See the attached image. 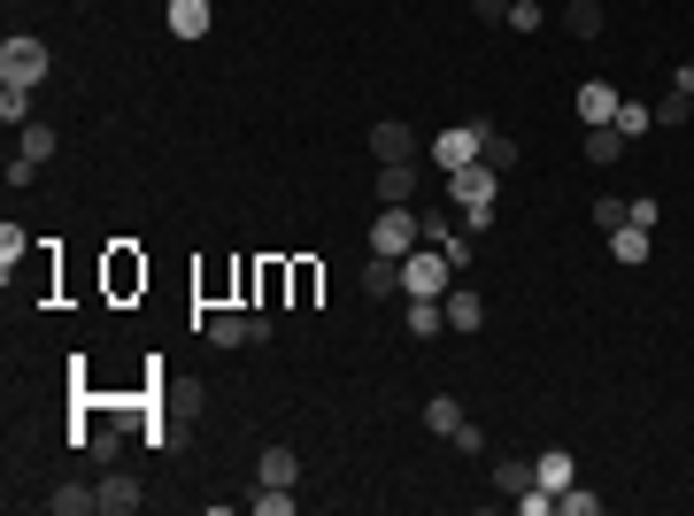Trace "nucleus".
<instances>
[{"label":"nucleus","instance_id":"obj_1","mask_svg":"<svg viewBox=\"0 0 694 516\" xmlns=\"http://www.w3.org/2000/svg\"><path fill=\"white\" fill-rule=\"evenodd\" d=\"M47 39H32V32H9L0 39V85H39L47 77Z\"/></svg>","mask_w":694,"mask_h":516},{"label":"nucleus","instance_id":"obj_2","mask_svg":"<svg viewBox=\"0 0 694 516\" xmlns=\"http://www.w3.org/2000/svg\"><path fill=\"white\" fill-rule=\"evenodd\" d=\"M401 293L448 301V254H441V247H409V254H401Z\"/></svg>","mask_w":694,"mask_h":516},{"label":"nucleus","instance_id":"obj_3","mask_svg":"<svg viewBox=\"0 0 694 516\" xmlns=\"http://www.w3.org/2000/svg\"><path fill=\"white\" fill-rule=\"evenodd\" d=\"M209 348H255V339H271V316H247V309H209Z\"/></svg>","mask_w":694,"mask_h":516},{"label":"nucleus","instance_id":"obj_4","mask_svg":"<svg viewBox=\"0 0 694 516\" xmlns=\"http://www.w3.org/2000/svg\"><path fill=\"white\" fill-rule=\"evenodd\" d=\"M417 239H424V216H417V209H379V224H371V254H394V263H401Z\"/></svg>","mask_w":694,"mask_h":516},{"label":"nucleus","instance_id":"obj_5","mask_svg":"<svg viewBox=\"0 0 694 516\" xmlns=\"http://www.w3.org/2000/svg\"><path fill=\"white\" fill-rule=\"evenodd\" d=\"M479 139H486V116L448 124L441 139H432V162H441V178H448V169H463V162H479Z\"/></svg>","mask_w":694,"mask_h":516},{"label":"nucleus","instance_id":"obj_6","mask_svg":"<svg viewBox=\"0 0 694 516\" xmlns=\"http://www.w3.org/2000/svg\"><path fill=\"white\" fill-rule=\"evenodd\" d=\"M494 186H501V169H494V162H463V169H448V193H456L463 209H494Z\"/></svg>","mask_w":694,"mask_h":516},{"label":"nucleus","instance_id":"obj_7","mask_svg":"<svg viewBox=\"0 0 694 516\" xmlns=\"http://www.w3.org/2000/svg\"><path fill=\"white\" fill-rule=\"evenodd\" d=\"M417 162H379V209H417Z\"/></svg>","mask_w":694,"mask_h":516},{"label":"nucleus","instance_id":"obj_8","mask_svg":"<svg viewBox=\"0 0 694 516\" xmlns=\"http://www.w3.org/2000/svg\"><path fill=\"white\" fill-rule=\"evenodd\" d=\"M94 493H101V508H109V516H139V508H147V493H139V478H132V470H109Z\"/></svg>","mask_w":694,"mask_h":516},{"label":"nucleus","instance_id":"obj_9","mask_svg":"<svg viewBox=\"0 0 694 516\" xmlns=\"http://www.w3.org/2000/svg\"><path fill=\"white\" fill-rule=\"evenodd\" d=\"M371 154H379V162H417V131L386 116V124H371Z\"/></svg>","mask_w":694,"mask_h":516},{"label":"nucleus","instance_id":"obj_10","mask_svg":"<svg viewBox=\"0 0 694 516\" xmlns=\"http://www.w3.org/2000/svg\"><path fill=\"white\" fill-rule=\"evenodd\" d=\"M401 316H409V331H417V339H432V331L448 324V301H432V293H401Z\"/></svg>","mask_w":694,"mask_h":516},{"label":"nucleus","instance_id":"obj_11","mask_svg":"<svg viewBox=\"0 0 694 516\" xmlns=\"http://www.w3.org/2000/svg\"><path fill=\"white\" fill-rule=\"evenodd\" d=\"M294 478H301L294 448H263V455H255V486H294Z\"/></svg>","mask_w":694,"mask_h":516},{"label":"nucleus","instance_id":"obj_12","mask_svg":"<svg viewBox=\"0 0 694 516\" xmlns=\"http://www.w3.org/2000/svg\"><path fill=\"white\" fill-rule=\"evenodd\" d=\"M463 424H471V416H463V401H456V393H432V401H424V432H441V440H456Z\"/></svg>","mask_w":694,"mask_h":516},{"label":"nucleus","instance_id":"obj_13","mask_svg":"<svg viewBox=\"0 0 694 516\" xmlns=\"http://www.w3.org/2000/svg\"><path fill=\"white\" fill-rule=\"evenodd\" d=\"M648 254H656V247H648V231H641V224H618V231H610V263H625V270H641V263H648Z\"/></svg>","mask_w":694,"mask_h":516},{"label":"nucleus","instance_id":"obj_14","mask_svg":"<svg viewBox=\"0 0 694 516\" xmlns=\"http://www.w3.org/2000/svg\"><path fill=\"white\" fill-rule=\"evenodd\" d=\"M533 486H541V470H533L525 455H501V463H494V493L517 501V493H533Z\"/></svg>","mask_w":694,"mask_h":516},{"label":"nucleus","instance_id":"obj_15","mask_svg":"<svg viewBox=\"0 0 694 516\" xmlns=\"http://www.w3.org/2000/svg\"><path fill=\"white\" fill-rule=\"evenodd\" d=\"M363 293L371 301H394L401 293V263H394V254H371V263H363Z\"/></svg>","mask_w":694,"mask_h":516},{"label":"nucleus","instance_id":"obj_16","mask_svg":"<svg viewBox=\"0 0 694 516\" xmlns=\"http://www.w3.org/2000/svg\"><path fill=\"white\" fill-rule=\"evenodd\" d=\"M571 109H579V124H610L618 116V93H610V85H579Z\"/></svg>","mask_w":694,"mask_h":516},{"label":"nucleus","instance_id":"obj_17","mask_svg":"<svg viewBox=\"0 0 694 516\" xmlns=\"http://www.w3.org/2000/svg\"><path fill=\"white\" fill-rule=\"evenodd\" d=\"M209 24H216L209 0H170V32H178V39H201Z\"/></svg>","mask_w":694,"mask_h":516},{"label":"nucleus","instance_id":"obj_18","mask_svg":"<svg viewBox=\"0 0 694 516\" xmlns=\"http://www.w3.org/2000/svg\"><path fill=\"white\" fill-rule=\"evenodd\" d=\"M618 154H625V131H618V124H586V162H594V169H610Z\"/></svg>","mask_w":694,"mask_h":516},{"label":"nucleus","instance_id":"obj_19","mask_svg":"<svg viewBox=\"0 0 694 516\" xmlns=\"http://www.w3.org/2000/svg\"><path fill=\"white\" fill-rule=\"evenodd\" d=\"M479 324H486V301H479L471 286H456V293H448V331H479Z\"/></svg>","mask_w":694,"mask_h":516},{"label":"nucleus","instance_id":"obj_20","mask_svg":"<svg viewBox=\"0 0 694 516\" xmlns=\"http://www.w3.org/2000/svg\"><path fill=\"white\" fill-rule=\"evenodd\" d=\"M54 147H62L54 124H24V131H16V154H24V162H54Z\"/></svg>","mask_w":694,"mask_h":516},{"label":"nucleus","instance_id":"obj_21","mask_svg":"<svg viewBox=\"0 0 694 516\" xmlns=\"http://www.w3.org/2000/svg\"><path fill=\"white\" fill-rule=\"evenodd\" d=\"M47 508H54V516H94V508H101V493H85V486H54V493H47Z\"/></svg>","mask_w":694,"mask_h":516},{"label":"nucleus","instance_id":"obj_22","mask_svg":"<svg viewBox=\"0 0 694 516\" xmlns=\"http://www.w3.org/2000/svg\"><path fill=\"white\" fill-rule=\"evenodd\" d=\"M247 508H255V516H294V486H255Z\"/></svg>","mask_w":694,"mask_h":516},{"label":"nucleus","instance_id":"obj_23","mask_svg":"<svg viewBox=\"0 0 694 516\" xmlns=\"http://www.w3.org/2000/svg\"><path fill=\"white\" fill-rule=\"evenodd\" d=\"M563 24H571V39H602V0H571Z\"/></svg>","mask_w":694,"mask_h":516},{"label":"nucleus","instance_id":"obj_24","mask_svg":"<svg viewBox=\"0 0 694 516\" xmlns=\"http://www.w3.org/2000/svg\"><path fill=\"white\" fill-rule=\"evenodd\" d=\"M0 124H32V85H0Z\"/></svg>","mask_w":694,"mask_h":516},{"label":"nucleus","instance_id":"obj_25","mask_svg":"<svg viewBox=\"0 0 694 516\" xmlns=\"http://www.w3.org/2000/svg\"><path fill=\"white\" fill-rule=\"evenodd\" d=\"M533 470H541V486H548V493H563V486H571V455H563V448L533 455Z\"/></svg>","mask_w":694,"mask_h":516},{"label":"nucleus","instance_id":"obj_26","mask_svg":"<svg viewBox=\"0 0 694 516\" xmlns=\"http://www.w3.org/2000/svg\"><path fill=\"white\" fill-rule=\"evenodd\" d=\"M618 224H633V201H618V193H602V201H594V231L610 239Z\"/></svg>","mask_w":694,"mask_h":516},{"label":"nucleus","instance_id":"obj_27","mask_svg":"<svg viewBox=\"0 0 694 516\" xmlns=\"http://www.w3.org/2000/svg\"><path fill=\"white\" fill-rule=\"evenodd\" d=\"M625 139H641V131H656V109H641V101H618V116H610Z\"/></svg>","mask_w":694,"mask_h":516},{"label":"nucleus","instance_id":"obj_28","mask_svg":"<svg viewBox=\"0 0 694 516\" xmlns=\"http://www.w3.org/2000/svg\"><path fill=\"white\" fill-rule=\"evenodd\" d=\"M479 162H494V169H509V162H517V139L486 124V139H479Z\"/></svg>","mask_w":694,"mask_h":516},{"label":"nucleus","instance_id":"obj_29","mask_svg":"<svg viewBox=\"0 0 694 516\" xmlns=\"http://www.w3.org/2000/svg\"><path fill=\"white\" fill-rule=\"evenodd\" d=\"M694 116V93H679V85H671V93L656 101V124H686Z\"/></svg>","mask_w":694,"mask_h":516},{"label":"nucleus","instance_id":"obj_30","mask_svg":"<svg viewBox=\"0 0 694 516\" xmlns=\"http://www.w3.org/2000/svg\"><path fill=\"white\" fill-rule=\"evenodd\" d=\"M556 508H563V516H602V493H579V486H563V493H556Z\"/></svg>","mask_w":694,"mask_h":516},{"label":"nucleus","instance_id":"obj_31","mask_svg":"<svg viewBox=\"0 0 694 516\" xmlns=\"http://www.w3.org/2000/svg\"><path fill=\"white\" fill-rule=\"evenodd\" d=\"M109 286H116V293H132V286H147V270L132 263V254H116V263H109Z\"/></svg>","mask_w":694,"mask_h":516},{"label":"nucleus","instance_id":"obj_32","mask_svg":"<svg viewBox=\"0 0 694 516\" xmlns=\"http://www.w3.org/2000/svg\"><path fill=\"white\" fill-rule=\"evenodd\" d=\"M509 32H541V0H509Z\"/></svg>","mask_w":694,"mask_h":516},{"label":"nucleus","instance_id":"obj_33","mask_svg":"<svg viewBox=\"0 0 694 516\" xmlns=\"http://www.w3.org/2000/svg\"><path fill=\"white\" fill-rule=\"evenodd\" d=\"M16 254H24V231L0 224V270H9V278H16Z\"/></svg>","mask_w":694,"mask_h":516},{"label":"nucleus","instance_id":"obj_34","mask_svg":"<svg viewBox=\"0 0 694 516\" xmlns=\"http://www.w3.org/2000/svg\"><path fill=\"white\" fill-rule=\"evenodd\" d=\"M85 448H94L101 463H116V432H109V424H94V432H85Z\"/></svg>","mask_w":694,"mask_h":516},{"label":"nucleus","instance_id":"obj_35","mask_svg":"<svg viewBox=\"0 0 694 516\" xmlns=\"http://www.w3.org/2000/svg\"><path fill=\"white\" fill-rule=\"evenodd\" d=\"M441 254H448V270H463V263H471V239H463V231H448V239H441Z\"/></svg>","mask_w":694,"mask_h":516},{"label":"nucleus","instance_id":"obj_36","mask_svg":"<svg viewBox=\"0 0 694 516\" xmlns=\"http://www.w3.org/2000/svg\"><path fill=\"white\" fill-rule=\"evenodd\" d=\"M517 508H525V516H548V508H556V493H548V486H533V493H517Z\"/></svg>","mask_w":694,"mask_h":516},{"label":"nucleus","instance_id":"obj_37","mask_svg":"<svg viewBox=\"0 0 694 516\" xmlns=\"http://www.w3.org/2000/svg\"><path fill=\"white\" fill-rule=\"evenodd\" d=\"M471 16L479 24H509V0H471Z\"/></svg>","mask_w":694,"mask_h":516},{"label":"nucleus","instance_id":"obj_38","mask_svg":"<svg viewBox=\"0 0 694 516\" xmlns=\"http://www.w3.org/2000/svg\"><path fill=\"white\" fill-rule=\"evenodd\" d=\"M162 9H170V0H162Z\"/></svg>","mask_w":694,"mask_h":516}]
</instances>
